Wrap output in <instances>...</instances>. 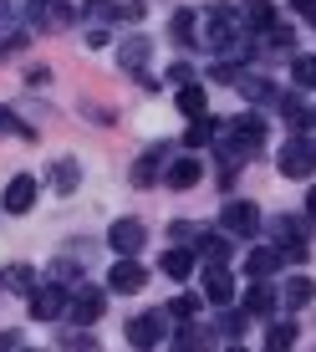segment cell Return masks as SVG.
<instances>
[{
  "mask_svg": "<svg viewBox=\"0 0 316 352\" xmlns=\"http://www.w3.org/2000/svg\"><path fill=\"white\" fill-rule=\"evenodd\" d=\"M275 164H281V174L286 179H311V168H316V148L306 138H291L281 153H275Z\"/></svg>",
  "mask_w": 316,
  "mask_h": 352,
  "instance_id": "6da1fadb",
  "label": "cell"
},
{
  "mask_svg": "<svg viewBox=\"0 0 316 352\" xmlns=\"http://www.w3.org/2000/svg\"><path fill=\"white\" fill-rule=\"evenodd\" d=\"M225 235H235V240H255V235H260V210H255L250 199L225 204Z\"/></svg>",
  "mask_w": 316,
  "mask_h": 352,
  "instance_id": "7a4b0ae2",
  "label": "cell"
},
{
  "mask_svg": "<svg viewBox=\"0 0 316 352\" xmlns=\"http://www.w3.org/2000/svg\"><path fill=\"white\" fill-rule=\"evenodd\" d=\"M271 235H275L281 261H306V230H301V220H271Z\"/></svg>",
  "mask_w": 316,
  "mask_h": 352,
  "instance_id": "3957f363",
  "label": "cell"
},
{
  "mask_svg": "<svg viewBox=\"0 0 316 352\" xmlns=\"http://www.w3.org/2000/svg\"><path fill=\"white\" fill-rule=\"evenodd\" d=\"M107 240H113L117 256H138V250L148 245V225H143V220H113Z\"/></svg>",
  "mask_w": 316,
  "mask_h": 352,
  "instance_id": "277c9868",
  "label": "cell"
},
{
  "mask_svg": "<svg viewBox=\"0 0 316 352\" xmlns=\"http://www.w3.org/2000/svg\"><path fill=\"white\" fill-rule=\"evenodd\" d=\"M128 342H133V347H158V342H163V311L133 317V322H128Z\"/></svg>",
  "mask_w": 316,
  "mask_h": 352,
  "instance_id": "5b68a950",
  "label": "cell"
},
{
  "mask_svg": "<svg viewBox=\"0 0 316 352\" xmlns=\"http://www.w3.org/2000/svg\"><path fill=\"white\" fill-rule=\"evenodd\" d=\"M143 281H148V271H143V261H133V256H123L113 265V276H107V286L123 291V296H128V291H143Z\"/></svg>",
  "mask_w": 316,
  "mask_h": 352,
  "instance_id": "8992f818",
  "label": "cell"
},
{
  "mask_svg": "<svg viewBox=\"0 0 316 352\" xmlns=\"http://www.w3.org/2000/svg\"><path fill=\"white\" fill-rule=\"evenodd\" d=\"M204 296L220 301V307L235 301V276H229V265H210V271H204Z\"/></svg>",
  "mask_w": 316,
  "mask_h": 352,
  "instance_id": "52a82bcc",
  "label": "cell"
},
{
  "mask_svg": "<svg viewBox=\"0 0 316 352\" xmlns=\"http://www.w3.org/2000/svg\"><path fill=\"white\" fill-rule=\"evenodd\" d=\"M102 311H107L102 291H77V301H71V322H77V327H92Z\"/></svg>",
  "mask_w": 316,
  "mask_h": 352,
  "instance_id": "ba28073f",
  "label": "cell"
},
{
  "mask_svg": "<svg viewBox=\"0 0 316 352\" xmlns=\"http://www.w3.org/2000/svg\"><path fill=\"white\" fill-rule=\"evenodd\" d=\"M62 307H67V296H62L56 286H41V291L31 296V317H36V322H52V317H62Z\"/></svg>",
  "mask_w": 316,
  "mask_h": 352,
  "instance_id": "9c48e42d",
  "label": "cell"
},
{
  "mask_svg": "<svg viewBox=\"0 0 316 352\" xmlns=\"http://www.w3.org/2000/svg\"><path fill=\"white\" fill-rule=\"evenodd\" d=\"M31 204H36V179H26V174L10 179V189H5V210H10V214H26Z\"/></svg>",
  "mask_w": 316,
  "mask_h": 352,
  "instance_id": "30bf717a",
  "label": "cell"
},
{
  "mask_svg": "<svg viewBox=\"0 0 316 352\" xmlns=\"http://www.w3.org/2000/svg\"><path fill=\"white\" fill-rule=\"evenodd\" d=\"M281 301H286V307H311V301H316V281H311V276H291V281L281 286Z\"/></svg>",
  "mask_w": 316,
  "mask_h": 352,
  "instance_id": "8fae6325",
  "label": "cell"
},
{
  "mask_svg": "<svg viewBox=\"0 0 316 352\" xmlns=\"http://www.w3.org/2000/svg\"><path fill=\"white\" fill-rule=\"evenodd\" d=\"M275 265H281V250H275V245H255V250H250V261H245V271L255 276V281H265Z\"/></svg>",
  "mask_w": 316,
  "mask_h": 352,
  "instance_id": "7c38bea8",
  "label": "cell"
},
{
  "mask_svg": "<svg viewBox=\"0 0 316 352\" xmlns=\"http://www.w3.org/2000/svg\"><path fill=\"white\" fill-rule=\"evenodd\" d=\"M174 102H179V113H184V118H204V107H210V97H204V87H194V82H184Z\"/></svg>",
  "mask_w": 316,
  "mask_h": 352,
  "instance_id": "4fadbf2b",
  "label": "cell"
},
{
  "mask_svg": "<svg viewBox=\"0 0 316 352\" xmlns=\"http://www.w3.org/2000/svg\"><path fill=\"white\" fill-rule=\"evenodd\" d=\"M240 16H245V26H255V31H271L275 6H271V0H245V6H240Z\"/></svg>",
  "mask_w": 316,
  "mask_h": 352,
  "instance_id": "5bb4252c",
  "label": "cell"
},
{
  "mask_svg": "<svg viewBox=\"0 0 316 352\" xmlns=\"http://www.w3.org/2000/svg\"><path fill=\"white\" fill-rule=\"evenodd\" d=\"M199 179H204L199 159H179L174 168H168V184H174V189H194V184H199Z\"/></svg>",
  "mask_w": 316,
  "mask_h": 352,
  "instance_id": "9a60e30c",
  "label": "cell"
},
{
  "mask_svg": "<svg viewBox=\"0 0 316 352\" xmlns=\"http://www.w3.org/2000/svg\"><path fill=\"white\" fill-rule=\"evenodd\" d=\"M158 159H163V148L143 153V159L133 164V184H138V189H148V184H158Z\"/></svg>",
  "mask_w": 316,
  "mask_h": 352,
  "instance_id": "2e32d148",
  "label": "cell"
},
{
  "mask_svg": "<svg viewBox=\"0 0 316 352\" xmlns=\"http://www.w3.org/2000/svg\"><path fill=\"white\" fill-rule=\"evenodd\" d=\"M296 347V327L291 322H275L271 332H265V352H291Z\"/></svg>",
  "mask_w": 316,
  "mask_h": 352,
  "instance_id": "e0dca14e",
  "label": "cell"
},
{
  "mask_svg": "<svg viewBox=\"0 0 316 352\" xmlns=\"http://www.w3.org/2000/svg\"><path fill=\"white\" fill-rule=\"evenodd\" d=\"M143 56H148V41H143V36H133V41H123L117 62H123L128 72H143Z\"/></svg>",
  "mask_w": 316,
  "mask_h": 352,
  "instance_id": "ac0fdd59",
  "label": "cell"
},
{
  "mask_svg": "<svg viewBox=\"0 0 316 352\" xmlns=\"http://www.w3.org/2000/svg\"><path fill=\"white\" fill-rule=\"evenodd\" d=\"M189 271H194V256H189V250H168V256H163V276H174V281H184Z\"/></svg>",
  "mask_w": 316,
  "mask_h": 352,
  "instance_id": "d6986e66",
  "label": "cell"
},
{
  "mask_svg": "<svg viewBox=\"0 0 316 352\" xmlns=\"http://www.w3.org/2000/svg\"><path fill=\"white\" fill-rule=\"evenodd\" d=\"M214 133H220V123H214V118H194V128H189V148H204V143H214Z\"/></svg>",
  "mask_w": 316,
  "mask_h": 352,
  "instance_id": "ffe728a7",
  "label": "cell"
},
{
  "mask_svg": "<svg viewBox=\"0 0 316 352\" xmlns=\"http://www.w3.org/2000/svg\"><path fill=\"white\" fill-rule=\"evenodd\" d=\"M291 77H296V87H311V92H316V56H296Z\"/></svg>",
  "mask_w": 316,
  "mask_h": 352,
  "instance_id": "44dd1931",
  "label": "cell"
},
{
  "mask_svg": "<svg viewBox=\"0 0 316 352\" xmlns=\"http://www.w3.org/2000/svg\"><path fill=\"white\" fill-rule=\"evenodd\" d=\"M52 184L62 189V194H71V189H77V164H71V159H62V164L52 168Z\"/></svg>",
  "mask_w": 316,
  "mask_h": 352,
  "instance_id": "7402d4cb",
  "label": "cell"
},
{
  "mask_svg": "<svg viewBox=\"0 0 316 352\" xmlns=\"http://www.w3.org/2000/svg\"><path fill=\"white\" fill-rule=\"evenodd\" d=\"M199 250H204V261L220 265V261L229 256V240H225V235H210V240H199Z\"/></svg>",
  "mask_w": 316,
  "mask_h": 352,
  "instance_id": "603a6c76",
  "label": "cell"
},
{
  "mask_svg": "<svg viewBox=\"0 0 316 352\" xmlns=\"http://www.w3.org/2000/svg\"><path fill=\"white\" fill-rule=\"evenodd\" d=\"M245 307L255 311V317H265V311H271V307H275V291H265V286H255V291H250V301H245Z\"/></svg>",
  "mask_w": 316,
  "mask_h": 352,
  "instance_id": "cb8c5ba5",
  "label": "cell"
},
{
  "mask_svg": "<svg viewBox=\"0 0 316 352\" xmlns=\"http://www.w3.org/2000/svg\"><path fill=\"white\" fill-rule=\"evenodd\" d=\"M87 16H97V21H113V16H123V6H113V0H87Z\"/></svg>",
  "mask_w": 316,
  "mask_h": 352,
  "instance_id": "d4e9b609",
  "label": "cell"
},
{
  "mask_svg": "<svg viewBox=\"0 0 316 352\" xmlns=\"http://www.w3.org/2000/svg\"><path fill=\"white\" fill-rule=\"evenodd\" d=\"M199 311V296H174L168 301V317H194Z\"/></svg>",
  "mask_w": 316,
  "mask_h": 352,
  "instance_id": "484cf974",
  "label": "cell"
},
{
  "mask_svg": "<svg viewBox=\"0 0 316 352\" xmlns=\"http://www.w3.org/2000/svg\"><path fill=\"white\" fill-rule=\"evenodd\" d=\"M240 92H245V97H255V102L275 97V87H265V82H255V77H245V82H240Z\"/></svg>",
  "mask_w": 316,
  "mask_h": 352,
  "instance_id": "4316f807",
  "label": "cell"
},
{
  "mask_svg": "<svg viewBox=\"0 0 316 352\" xmlns=\"http://www.w3.org/2000/svg\"><path fill=\"white\" fill-rule=\"evenodd\" d=\"M0 128H5V133H16V138H31V128L21 123V118H10L5 107H0Z\"/></svg>",
  "mask_w": 316,
  "mask_h": 352,
  "instance_id": "83f0119b",
  "label": "cell"
},
{
  "mask_svg": "<svg viewBox=\"0 0 316 352\" xmlns=\"http://www.w3.org/2000/svg\"><path fill=\"white\" fill-rule=\"evenodd\" d=\"M194 36V21H189V10H179L174 16V41H189Z\"/></svg>",
  "mask_w": 316,
  "mask_h": 352,
  "instance_id": "f1b7e54d",
  "label": "cell"
},
{
  "mask_svg": "<svg viewBox=\"0 0 316 352\" xmlns=\"http://www.w3.org/2000/svg\"><path fill=\"white\" fill-rule=\"evenodd\" d=\"M265 46H291V26H271L265 31Z\"/></svg>",
  "mask_w": 316,
  "mask_h": 352,
  "instance_id": "f546056e",
  "label": "cell"
},
{
  "mask_svg": "<svg viewBox=\"0 0 316 352\" xmlns=\"http://www.w3.org/2000/svg\"><path fill=\"white\" fill-rule=\"evenodd\" d=\"M67 352H92V337H87V332H77V337H67Z\"/></svg>",
  "mask_w": 316,
  "mask_h": 352,
  "instance_id": "4dcf8cb0",
  "label": "cell"
},
{
  "mask_svg": "<svg viewBox=\"0 0 316 352\" xmlns=\"http://www.w3.org/2000/svg\"><path fill=\"white\" fill-rule=\"evenodd\" d=\"M220 327H225V332H240V327H245V317H235V311H225V317H220Z\"/></svg>",
  "mask_w": 316,
  "mask_h": 352,
  "instance_id": "1f68e13d",
  "label": "cell"
},
{
  "mask_svg": "<svg viewBox=\"0 0 316 352\" xmlns=\"http://www.w3.org/2000/svg\"><path fill=\"white\" fill-rule=\"evenodd\" d=\"M16 342H21V332H0V352H16Z\"/></svg>",
  "mask_w": 316,
  "mask_h": 352,
  "instance_id": "d6a6232c",
  "label": "cell"
},
{
  "mask_svg": "<svg viewBox=\"0 0 316 352\" xmlns=\"http://www.w3.org/2000/svg\"><path fill=\"white\" fill-rule=\"evenodd\" d=\"M296 10H306V16H316V0H291Z\"/></svg>",
  "mask_w": 316,
  "mask_h": 352,
  "instance_id": "836d02e7",
  "label": "cell"
},
{
  "mask_svg": "<svg viewBox=\"0 0 316 352\" xmlns=\"http://www.w3.org/2000/svg\"><path fill=\"white\" fill-rule=\"evenodd\" d=\"M306 214L316 220V184H311V194H306Z\"/></svg>",
  "mask_w": 316,
  "mask_h": 352,
  "instance_id": "e575fe53",
  "label": "cell"
},
{
  "mask_svg": "<svg viewBox=\"0 0 316 352\" xmlns=\"http://www.w3.org/2000/svg\"><path fill=\"white\" fill-rule=\"evenodd\" d=\"M229 352H245V347H229Z\"/></svg>",
  "mask_w": 316,
  "mask_h": 352,
  "instance_id": "d590c367",
  "label": "cell"
}]
</instances>
